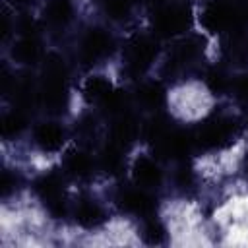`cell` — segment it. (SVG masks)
I'll return each instance as SVG.
<instances>
[{
    "instance_id": "obj_1",
    "label": "cell",
    "mask_w": 248,
    "mask_h": 248,
    "mask_svg": "<svg viewBox=\"0 0 248 248\" xmlns=\"http://www.w3.org/2000/svg\"><path fill=\"white\" fill-rule=\"evenodd\" d=\"M68 68L58 54H48L43 64L39 81V99L50 112H62L68 107Z\"/></svg>"
},
{
    "instance_id": "obj_2",
    "label": "cell",
    "mask_w": 248,
    "mask_h": 248,
    "mask_svg": "<svg viewBox=\"0 0 248 248\" xmlns=\"http://www.w3.org/2000/svg\"><path fill=\"white\" fill-rule=\"evenodd\" d=\"M192 25V10L186 4L159 0L153 12L151 27L161 39H174L184 35Z\"/></svg>"
},
{
    "instance_id": "obj_3",
    "label": "cell",
    "mask_w": 248,
    "mask_h": 248,
    "mask_svg": "<svg viewBox=\"0 0 248 248\" xmlns=\"http://www.w3.org/2000/svg\"><path fill=\"white\" fill-rule=\"evenodd\" d=\"M246 14L242 8L236 6V2L229 0H209L203 4L200 12V23L207 33H231L240 29L244 23Z\"/></svg>"
},
{
    "instance_id": "obj_4",
    "label": "cell",
    "mask_w": 248,
    "mask_h": 248,
    "mask_svg": "<svg viewBox=\"0 0 248 248\" xmlns=\"http://www.w3.org/2000/svg\"><path fill=\"white\" fill-rule=\"evenodd\" d=\"M236 132H238V128H236V122L232 118L217 116V118L205 120L198 128V132L194 134L196 136V147H200L203 151L225 149L231 143H234Z\"/></svg>"
},
{
    "instance_id": "obj_5",
    "label": "cell",
    "mask_w": 248,
    "mask_h": 248,
    "mask_svg": "<svg viewBox=\"0 0 248 248\" xmlns=\"http://www.w3.org/2000/svg\"><path fill=\"white\" fill-rule=\"evenodd\" d=\"M33 190L37 198L45 203L46 211L54 217L60 219L66 213V198H64V184L60 174L56 172H45L33 182Z\"/></svg>"
},
{
    "instance_id": "obj_6",
    "label": "cell",
    "mask_w": 248,
    "mask_h": 248,
    "mask_svg": "<svg viewBox=\"0 0 248 248\" xmlns=\"http://www.w3.org/2000/svg\"><path fill=\"white\" fill-rule=\"evenodd\" d=\"M112 35L103 27H89L79 39V60L83 66H93L112 52Z\"/></svg>"
},
{
    "instance_id": "obj_7",
    "label": "cell",
    "mask_w": 248,
    "mask_h": 248,
    "mask_svg": "<svg viewBox=\"0 0 248 248\" xmlns=\"http://www.w3.org/2000/svg\"><path fill=\"white\" fill-rule=\"evenodd\" d=\"M157 41L147 35H136L130 39L126 48V68L132 76L145 74L157 60Z\"/></svg>"
},
{
    "instance_id": "obj_8",
    "label": "cell",
    "mask_w": 248,
    "mask_h": 248,
    "mask_svg": "<svg viewBox=\"0 0 248 248\" xmlns=\"http://www.w3.org/2000/svg\"><path fill=\"white\" fill-rule=\"evenodd\" d=\"M155 149L167 159L184 163L186 157L196 149V136L184 128H170L165 138L155 145Z\"/></svg>"
},
{
    "instance_id": "obj_9",
    "label": "cell",
    "mask_w": 248,
    "mask_h": 248,
    "mask_svg": "<svg viewBox=\"0 0 248 248\" xmlns=\"http://www.w3.org/2000/svg\"><path fill=\"white\" fill-rule=\"evenodd\" d=\"M116 203L122 211L136 215V217H153L155 209H157V200L149 194V190L140 188V186H128L122 188L116 196Z\"/></svg>"
},
{
    "instance_id": "obj_10",
    "label": "cell",
    "mask_w": 248,
    "mask_h": 248,
    "mask_svg": "<svg viewBox=\"0 0 248 248\" xmlns=\"http://www.w3.org/2000/svg\"><path fill=\"white\" fill-rule=\"evenodd\" d=\"M130 176H132V182L136 186L145 188V190H155L163 184L165 172H163V169L155 157L141 153L132 161Z\"/></svg>"
},
{
    "instance_id": "obj_11",
    "label": "cell",
    "mask_w": 248,
    "mask_h": 248,
    "mask_svg": "<svg viewBox=\"0 0 248 248\" xmlns=\"http://www.w3.org/2000/svg\"><path fill=\"white\" fill-rule=\"evenodd\" d=\"M31 136H33V143L43 153H58L66 143V130L56 120H43L35 124Z\"/></svg>"
},
{
    "instance_id": "obj_12",
    "label": "cell",
    "mask_w": 248,
    "mask_h": 248,
    "mask_svg": "<svg viewBox=\"0 0 248 248\" xmlns=\"http://www.w3.org/2000/svg\"><path fill=\"white\" fill-rule=\"evenodd\" d=\"M132 99L143 110L159 112L163 108V105L167 103V89L159 79H147V81L138 83Z\"/></svg>"
},
{
    "instance_id": "obj_13",
    "label": "cell",
    "mask_w": 248,
    "mask_h": 248,
    "mask_svg": "<svg viewBox=\"0 0 248 248\" xmlns=\"http://www.w3.org/2000/svg\"><path fill=\"white\" fill-rule=\"evenodd\" d=\"M141 134V126L138 122V118L128 110L124 114H118L114 116L112 120V126H110V138L108 141L126 149L130 143H134L138 140V136Z\"/></svg>"
},
{
    "instance_id": "obj_14",
    "label": "cell",
    "mask_w": 248,
    "mask_h": 248,
    "mask_svg": "<svg viewBox=\"0 0 248 248\" xmlns=\"http://www.w3.org/2000/svg\"><path fill=\"white\" fill-rule=\"evenodd\" d=\"M62 169L74 180H87L95 172V161L83 149H70L62 159Z\"/></svg>"
},
{
    "instance_id": "obj_15",
    "label": "cell",
    "mask_w": 248,
    "mask_h": 248,
    "mask_svg": "<svg viewBox=\"0 0 248 248\" xmlns=\"http://www.w3.org/2000/svg\"><path fill=\"white\" fill-rule=\"evenodd\" d=\"M74 219L83 229H97L107 221V211L97 200L79 198L74 207Z\"/></svg>"
},
{
    "instance_id": "obj_16",
    "label": "cell",
    "mask_w": 248,
    "mask_h": 248,
    "mask_svg": "<svg viewBox=\"0 0 248 248\" xmlns=\"http://www.w3.org/2000/svg\"><path fill=\"white\" fill-rule=\"evenodd\" d=\"M10 56L19 66H35L43 58V45L39 37H17L10 48Z\"/></svg>"
},
{
    "instance_id": "obj_17",
    "label": "cell",
    "mask_w": 248,
    "mask_h": 248,
    "mask_svg": "<svg viewBox=\"0 0 248 248\" xmlns=\"http://www.w3.org/2000/svg\"><path fill=\"white\" fill-rule=\"evenodd\" d=\"M76 14L74 0H48L43 10V21L50 27H66Z\"/></svg>"
},
{
    "instance_id": "obj_18",
    "label": "cell",
    "mask_w": 248,
    "mask_h": 248,
    "mask_svg": "<svg viewBox=\"0 0 248 248\" xmlns=\"http://www.w3.org/2000/svg\"><path fill=\"white\" fill-rule=\"evenodd\" d=\"M112 87L114 85L110 83V79L107 76H103V74H91L81 83V97L89 105H93V103L99 105L112 91Z\"/></svg>"
},
{
    "instance_id": "obj_19",
    "label": "cell",
    "mask_w": 248,
    "mask_h": 248,
    "mask_svg": "<svg viewBox=\"0 0 248 248\" xmlns=\"http://www.w3.org/2000/svg\"><path fill=\"white\" fill-rule=\"evenodd\" d=\"M202 45H203V43H202L200 37H188V39H182V41L174 46V50H172V56H170L172 66L178 68V66H184V64L192 62L194 58H198L200 52L203 50Z\"/></svg>"
},
{
    "instance_id": "obj_20",
    "label": "cell",
    "mask_w": 248,
    "mask_h": 248,
    "mask_svg": "<svg viewBox=\"0 0 248 248\" xmlns=\"http://www.w3.org/2000/svg\"><path fill=\"white\" fill-rule=\"evenodd\" d=\"M27 124H29V120H27L25 110L14 108V110L4 112V116H2V136H4V140H14V138L21 136L27 130Z\"/></svg>"
},
{
    "instance_id": "obj_21",
    "label": "cell",
    "mask_w": 248,
    "mask_h": 248,
    "mask_svg": "<svg viewBox=\"0 0 248 248\" xmlns=\"http://www.w3.org/2000/svg\"><path fill=\"white\" fill-rule=\"evenodd\" d=\"M122 151H124L122 147L107 141V145L103 147V151L99 155V167H101V170L105 174L114 176V174H118L122 170V167H124V155H122Z\"/></svg>"
},
{
    "instance_id": "obj_22",
    "label": "cell",
    "mask_w": 248,
    "mask_h": 248,
    "mask_svg": "<svg viewBox=\"0 0 248 248\" xmlns=\"http://www.w3.org/2000/svg\"><path fill=\"white\" fill-rule=\"evenodd\" d=\"M170 128H172V126H170V122H169V118H167L165 114L153 112L151 118L141 126V136H143L145 141L157 145V143L165 138V134H167Z\"/></svg>"
},
{
    "instance_id": "obj_23",
    "label": "cell",
    "mask_w": 248,
    "mask_h": 248,
    "mask_svg": "<svg viewBox=\"0 0 248 248\" xmlns=\"http://www.w3.org/2000/svg\"><path fill=\"white\" fill-rule=\"evenodd\" d=\"M130 95L126 93V91H122V89H116V87H112V91L99 103V107L103 108V112L105 114H108V116H118V114H124V112H128V107H130Z\"/></svg>"
},
{
    "instance_id": "obj_24",
    "label": "cell",
    "mask_w": 248,
    "mask_h": 248,
    "mask_svg": "<svg viewBox=\"0 0 248 248\" xmlns=\"http://www.w3.org/2000/svg\"><path fill=\"white\" fill-rule=\"evenodd\" d=\"M141 238L149 246L165 244L167 242V229H165V225L159 219L147 217L145 223H143V227H141Z\"/></svg>"
},
{
    "instance_id": "obj_25",
    "label": "cell",
    "mask_w": 248,
    "mask_h": 248,
    "mask_svg": "<svg viewBox=\"0 0 248 248\" xmlns=\"http://www.w3.org/2000/svg\"><path fill=\"white\" fill-rule=\"evenodd\" d=\"M134 2L132 0H101V10L103 14L112 19V21H124L128 19L132 12Z\"/></svg>"
},
{
    "instance_id": "obj_26",
    "label": "cell",
    "mask_w": 248,
    "mask_h": 248,
    "mask_svg": "<svg viewBox=\"0 0 248 248\" xmlns=\"http://www.w3.org/2000/svg\"><path fill=\"white\" fill-rule=\"evenodd\" d=\"M205 85L207 89L213 93V95H223L231 89L232 85V79L227 76V72L223 68H211L207 74H205Z\"/></svg>"
},
{
    "instance_id": "obj_27",
    "label": "cell",
    "mask_w": 248,
    "mask_h": 248,
    "mask_svg": "<svg viewBox=\"0 0 248 248\" xmlns=\"http://www.w3.org/2000/svg\"><path fill=\"white\" fill-rule=\"evenodd\" d=\"M16 29H17L19 37H39V33H41V21L35 19L33 16H29V14H23V16L17 17Z\"/></svg>"
},
{
    "instance_id": "obj_28",
    "label": "cell",
    "mask_w": 248,
    "mask_h": 248,
    "mask_svg": "<svg viewBox=\"0 0 248 248\" xmlns=\"http://www.w3.org/2000/svg\"><path fill=\"white\" fill-rule=\"evenodd\" d=\"M174 182L178 188H192L194 186V172L190 167H186V163H182L176 172H174Z\"/></svg>"
},
{
    "instance_id": "obj_29",
    "label": "cell",
    "mask_w": 248,
    "mask_h": 248,
    "mask_svg": "<svg viewBox=\"0 0 248 248\" xmlns=\"http://www.w3.org/2000/svg\"><path fill=\"white\" fill-rule=\"evenodd\" d=\"M231 89L236 93V97L248 101V72L238 74L236 78H232V85H231Z\"/></svg>"
},
{
    "instance_id": "obj_30",
    "label": "cell",
    "mask_w": 248,
    "mask_h": 248,
    "mask_svg": "<svg viewBox=\"0 0 248 248\" xmlns=\"http://www.w3.org/2000/svg\"><path fill=\"white\" fill-rule=\"evenodd\" d=\"M16 176L8 170V169H4V172H2V196L4 198H8L14 190H16Z\"/></svg>"
},
{
    "instance_id": "obj_31",
    "label": "cell",
    "mask_w": 248,
    "mask_h": 248,
    "mask_svg": "<svg viewBox=\"0 0 248 248\" xmlns=\"http://www.w3.org/2000/svg\"><path fill=\"white\" fill-rule=\"evenodd\" d=\"M14 2H17V4H31V2H35V0H14Z\"/></svg>"
},
{
    "instance_id": "obj_32",
    "label": "cell",
    "mask_w": 248,
    "mask_h": 248,
    "mask_svg": "<svg viewBox=\"0 0 248 248\" xmlns=\"http://www.w3.org/2000/svg\"><path fill=\"white\" fill-rule=\"evenodd\" d=\"M244 170L248 172V155H246V159H244Z\"/></svg>"
},
{
    "instance_id": "obj_33",
    "label": "cell",
    "mask_w": 248,
    "mask_h": 248,
    "mask_svg": "<svg viewBox=\"0 0 248 248\" xmlns=\"http://www.w3.org/2000/svg\"><path fill=\"white\" fill-rule=\"evenodd\" d=\"M244 14H246V17H248V4H246V10H244Z\"/></svg>"
},
{
    "instance_id": "obj_34",
    "label": "cell",
    "mask_w": 248,
    "mask_h": 248,
    "mask_svg": "<svg viewBox=\"0 0 248 248\" xmlns=\"http://www.w3.org/2000/svg\"><path fill=\"white\" fill-rule=\"evenodd\" d=\"M229 2H238V0H229Z\"/></svg>"
},
{
    "instance_id": "obj_35",
    "label": "cell",
    "mask_w": 248,
    "mask_h": 248,
    "mask_svg": "<svg viewBox=\"0 0 248 248\" xmlns=\"http://www.w3.org/2000/svg\"><path fill=\"white\" fill-rule=\"evenodd\" d=\"M132 2H138V0H132Z\"/></svg>"
}]
</instances>
